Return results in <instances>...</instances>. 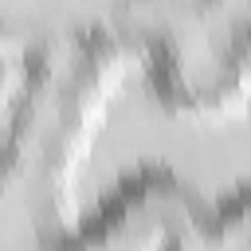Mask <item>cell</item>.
<instances>
[{"label":"cell","mask_w":251,"mask_h":251,"mask_svg":"<svg viewBox=\"0 0 251 251\" xmlns=\"http://www.w3.org/2000/svg\"><path fill=\"white\" fill-rule=\"evenodd\" d=\"M133 47L122 8H43L0 129V176L71 220L86 157L110 118Z\"/></svg>","instance_id":"6da1fadb"},{"label":"cell","mask_w":251,"mask_h":251,"mask_svg":"<svg viewBox=\"0 0 251 251\" xmlns=\"http://www.w3.org/2000/svg\"><path fill=\"white\" fill-rule=\"evenodd\" d=\"M122 20L169 106L208 114L247 98L251 4H137Z\"/></svg>","instance_id":"7a4b0ae2"},{"label":"cell","mask_w":251,"mask_h":251,"mask_svg":"<svg viewBox=\"0 0 251 251\" xmlns=\"http://www.w3.org/2000/svg\"><path fill=\"white\" fill-rule=\"evenodd\" d=\"M204 216L208 204L180 173L145 165L122 176L51 251H200Z\"/></svg>","instance_id":"3957f363"},{"label":"cell","mask_w":251,"mask_h":251,"mask_svg":"<svg viewBox=\"0 0 251 251\" xmlns=\"http://www.w3.org/2000/svg\"><path fill=\"white\" fill-rule=\"evenodd\" d=\"M71 224L0 176V251H51Z\"/></svg>","instance_id":"277c9868"},{"label":"cell","mask_w":251,"mask_h":251,"mask_svg":"<svg viewBox=\"0 0 251 251\" xmlns=\"http://www.w3.org/2000/svg\"><path fill=\"white\" fill-rule=\"evenodd\" d=\"M200 251H251V184H239L220 204H208Z\"/></svg>","instance_id":"5b68a950"}]
</instances>
